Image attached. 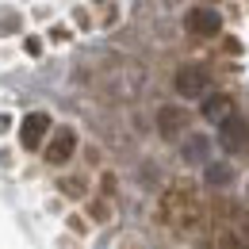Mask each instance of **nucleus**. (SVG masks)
<instances>
[{
    "label": "nucleus",
    "instance_id": "nucleus-1",
    "mask_svg": "<svg viewBox=\"0 0 249 249\" xmlns=\"http://www.w3.org/2000/svg\"><path fill=\"white\" fill-rule=\"evenodd\" d=\"M177 92L180 96H203L207 92V69L203 65H184V69H177Z\"/></svg>",
    "mask_w": 249,
    "mask_h": 249
},
{
    "label": "nucleus",
    "instance_id": "nucleus-2",
    "mask_svg": "<svg viewBox=\"0 0 249 249\" xmlns=\"http://www.w3.org/2000/svg\"><path fill=\"white\" fill-rule=\"evenodd\" d=\"M46 130H50V115H46V111H31V115H23L19 138H23V146H27V150H35V146H42Z\"/></svg>",
    "mask_w": 249,
    "mask_h": 249
},
{
    "label": "nucleus",
    "instance_id": "nucleus-3",
    "mask_svg": "<svg viewBox=\"0 0 249 249\" xmlns=\"http://www.w3.org/2000/svg\"><path fill=\"white\" fill-rule=\"evenodd\" d=\"M188 31L192 35H218L222 31V16H218L215 8H192L188 12Z\"/></svg>",
    "mask_w": 249,
    "mask_h": 249
},
{
    "label": "nucleus",
    "instance_id": "nucleus-4",
    "mask_svg": "<svg viewBox=\"0 0 249 249\" xmlns=\"http://www.w3.org/2000/svg\"><path fill=\"white\" fill-rule=\"evenodd\" d=\"M218 142H222L226 150H242L249 142V123L242 115H230L226 123H218Z\"/></svg>",
    "mask_w": 249,
    "mask_h": 249
},
{
    "label": "nucleus",
    "instance_id": "nucleus-5",
    "mask_svg": "<svg viewBox=\"0 0 249 249\" xmlns=\"http://www.w3.org/2000/svg\"><path fill=\"white\" fill-rule=\"evenodd\" d=\"M73 150H77V134H73L69 126H62V130L50 138V146H46V161H50V165H65V161L73 157Z\"/></svg>",
    "mask_w": 249,
    "mask_h": 249
},
{
    "label": "nucleus",
    "instance_id": "nucleus-6",
    "mask_svg": "<svg viewBox=\"0 0 249 249\" xmlns=\"http://www.w3.org/2000/svg\"><path fill=\"white\" fill-rule=\"evenodd\" d=\"M230 115H234V111H230V96L215 92V96L203 100V119H211V123H226Z\"/></svg>",
    "mask_w": 249,
    "mask_h": 249
},
{
    "label": "nucleus",
    "instance_id": "nucleus-7",
    "mask_svg": "<svg viewBox=\"0 0 249 249\" xmlns=\"http://www.w3.org/2000/svg\"><path fill=\"white\" fill-rule=\"evenodd\" d=\"M207 154H211V142L203 134H192L184 142V161L188 165H207Z\"/></svg>",
    "mask_w": 249,
    "mask_h": 249
},
{
    "label": "nucleus",
    "instance_id": "nucleus-8",
    "mask_svg": "<svg viewBox=\"0 0 249 249\" xmlns=\"http://www.w3.org/2000/svg\"><path fill=\"white\" fill-rule=\"evenodd\" d=\"M184 123H188V115L180 107H161V119H157L161 134H177V130H184Z\"/></svg>",
    "mask_w": 249,
    "mask_h": 249
},
{
    "label": "nucleus",
    "instance_id": "nucleus-9",
    "mask_svg": "<svg viewBox=\"0 0 249 249\" xmlns=\"http://www.w3.org/2000/svg\"><path fill=\"white\" fill-rule=\"evenodd\" d=\"M203 180L211 188H226L234 180V169L230 165H222V161H207V173H203Z\"/></svg>",
    "mask_w": 249,
    "mask_h": 249
}]
</instances>
